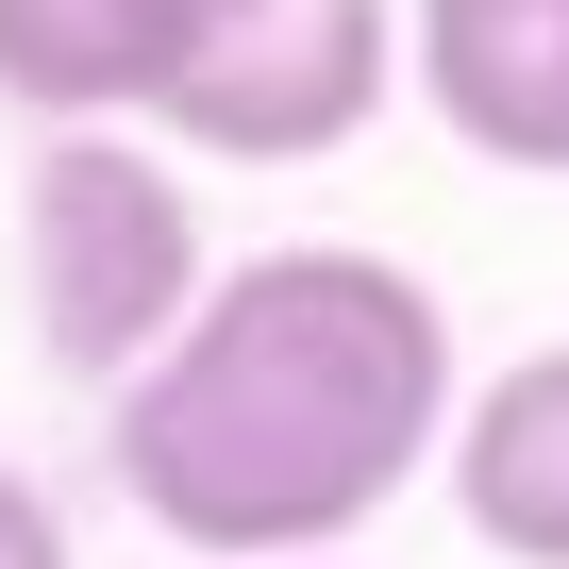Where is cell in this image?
I'll use <instances>...</instances> for the list:
<instances>
[{
    "instance_id": "cell-1",
    "label": "cell",
    "mask_w": 569,
    "mask_h": 569,
    "mask_svg": "<svg viewBox=\"0 0 569 569\" xmlns=\"http://www.w3.org/2000/svg\"><path fill=\"white\" fill-rule=\"evenodd\" d=\"M452 302L402 251L284 234L218 268L184 336L118 386V502L218 569H336L436 452H452Z\"/></svg>"
},
{
    "instance_id": "cell-2",
    "label": "cell",
    "mask_w": 569,
    "mask_h": 569,
    "mask_svg": "<svg viewBox=\"0 0 569 569\" xmlns=\"http://www.w3.org/2000/svg\"><path fill=\"white\" fill-rule=\"evenodd\" d=\"M18 284H34L51 369L118 402V386L184 336V302L218 284V268H201V201H184V168H168L151 134H51L34 184H18Z\"/></svg>"
},
{
    "instance_id": "cell-3",
    "label": "cell",
    "mask_w": 569,
    "mask_h": 569,
    "mask_svg": "<svg viewBox=\"0 0 569 569\" xmlns=\"http://www.w3.org/2000/svg\"><path fill=\"white\" fill-rule=\"evenodd\" d=\"M402 84V0H184L151 134L218 168H319Z\"/></svg>"
},
{
    "instance_id": "cell-4",
    "label": "cell",
    "mask_w": 569,
    "mask_h": 569,
    "mask_svg": "<svg viewBox=\"0 0 569 569\" xmlns=\"http://www.w3.org/2000/svg\"><path fill=\"white\" fill-rule=\"evenodd\" d=\"M402 84L486 168H569V0H402Z\"/></svg>"
},
{
    "instance_id": "cell-5",
    "label": "cell",
    "mask_w": 569,
    "mask_h": 569,
    "mask_svg": "<svg viewBox=\"0 0 569 569\" xmlns=\"http://www.w3.org/2000/svg\"><path fill=\"white\" fill-rule=\"evenodd\" d=\"M436 469H452V502H469V536L502 569H569V336L519 352L502 386H469Z\"/></svg>"
},
{
    "instance_id": "cell-6",
    "label": "cell",
    "mask_w": 569,
    "mask_h": 569,
    "mask_svg": "<svg viewBox=\"0 0 569 569\" xmlns=\"http://www.w3.org/2000/svg\"><path fill=\"white\" fill-rule=\"evenodd\" d=\"M184 0H0V101L51 134H134L168 101Z\"/></svg>"
},
{
    "instance_id": "cell-7",
    "label": "cell",
    "mask_w": 569,
    "mask_h": 569,
    "mask_svg": "<svg viewBox=\"0 0 569 569\" xmlns=\"http://www.w3.org/2000/svg\"><path fill=\"white\" fill-rule=\"evenodd\" d=\"M0 569H68V519H51L18 469H0Z\"/></svg>"
}]
</instances>
